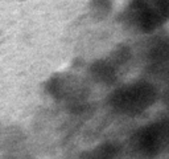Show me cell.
<instances>
[{
  "instance_id": "6da1fadb",
  "label": "cell",
  "mask_w": 169,
  "mask_h": 159,
  "mask_svg": "<svg viewBox=\"0 0 169 159\" xmlns=\"http://www.w3.org/2000/svg\"><path fill=\"white\" fill-rule=\"evenodd\" d=\"M131 13L143 28L156 27L169 18V0H135Z\"/></svg>"
}]
</instances>
